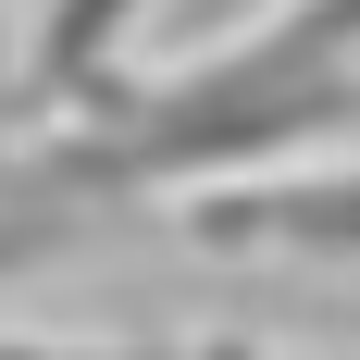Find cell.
Wrapping results in <instances>:
<instances>
[{
	"label": "cell",
	"instance_id": "6da1fadb",
	"mask_svg": "<svg viewBox=\"0 0 360 360\" xmlns=\"http://www.w3.org/2000/svg\"><path fill=\"white\" fill-rule=\"evenodd\" d=\"M199 249H261V261H360V149L348 162H249V174L186 186Z\"/></svg>",
	"mask_w": 360,
	"mask_h": 360
},
{
	"label": "cell",
	"instance_id": "7a4b0ae2",
	"mask_svg": "<svg viewBox=\"0 0 360 360\" xmlns=\"http://www.w3.org/2000/svg\"><path fill=\"white\" fill-rule=\"evenodd\" d=\"M149 25V0H50V37H37V87L75 112H100L124 87V37Z\"/></svg>",
	"mask_w": 360,
	"mask_h": 360
},
{
	"label": "cell",
	"instance_id": "3957f363",
	"mask_svg": "<svg viewBox=\"0 0 360 360\" xmlns=\"http://www.w3.org/2000/svg\"><path fill=\"white\" fill-rule=\"evenodd\" d=\"M249 63H286V75H323V63H360V0H274V25L224 37Z\"/></svg>",
	"mask_w": 360,
	"mask_h": 360
},
{
	"label": "cell",
	"instance_id": "277c9868",
	"mask_svg": "<svg viewBox=\"0 0 360 360\" xmlns=\"http://www.w3.org/2000/svg\"><path fill=\"white\" fill-rule=\"evenodd\" d=\"M236 13H249V0H199V25H236Z\"/></svg>",
	"mask_w": 360,
	"mask_h": 360
}]
</instances>
